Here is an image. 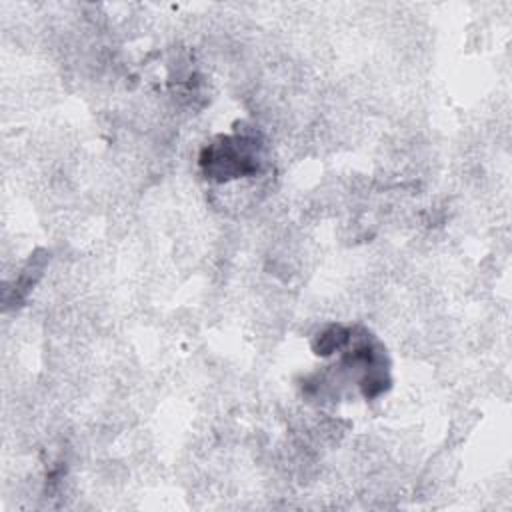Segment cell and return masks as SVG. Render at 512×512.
Listing matches in <instances>:
<instances>
[{"instance_id":"obj_1","label":"cell","mask_w":512,"mask_h":512,"mask_svg":"<svg viewBox=\"0 0 512 512\" xmlns=\"http://www.w3.org/2000/svg\"><path fill=\"white\" fill-rule=\"evenodd\" d=\"M254 138H222L218 144H210L202 154V166L208 176L226 180L238 176H250L258 172V150Z\"/></svg>"}]
</instances>
